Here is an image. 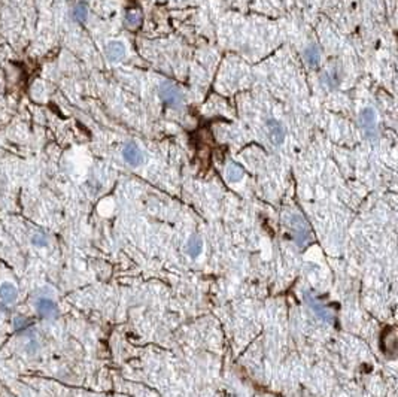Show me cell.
<instances>
[{
	"mask_svg": "<svg viewBox=\"0 0 398 397\" xmlns=\"http://www.w3.org/2000/svg\"><path fill=\"white\" fill-rule=\"evenodd\" d=\"M0 299L6 303H12L18 299V288L15 284L5 281L0 284Z\"/></svg>",
	"mask_w": 398,
	"mask_h": 397,
	"instance_id": "cell-8",
	"label": "cell"
},
{
	"mask_svg": "<svg viewBox=\"0 0 398 397\" xmlns=\"http://www.w3.org/2000/svg\"><path fill=\"white\" fill-rule=\"evenodd\" d=\"M304 57H306L308 63L310 66H318L319 64V51L316 46H310L306 51H304Z\"/></svg>",
	"mask_w": 398,
	"mask_h": 397,
	"instance_id": "cell-11",
	"label": "cell"
},
{
	"mask_svg": "<svg viewBox=\"0 0 398 397\" xmlns=\"http://www.w3.org/2000/svg\"><path fill=\"white\" fill-rule=\"evenodd\" d=\"M126 56V45L121 40H110L106 45V57L110 61H118Z\"/></svg>",
	"mask_w": 398,
	"mask_h": 397,
	"instance_id": "cell-6",
	"label": "cell"
},
{
	"mask_svg": "<svg viewBox=\"0 0 398 397\" xmlns=\"http://www.w3.org/2000/svg\"><path fill=\"white\" fill-rule=\"evenodd\" d=\"M158 96L160 99L169 106H181L183 102V95L182 91L173 85L172 82H163L158 87Z\"/></svg>",
	"mask_w": 398,
	"mask_h": 397,
	"instance_id": "cell-2",
	"label": "cell"
},
{
	"mask_svg": "<svg viewBox=\"0 0 398 397\" xmlns=\"http://www.w3.org/2000/svg\"><path fill=\"white\" fill-rule=\"evenodd\" d=\"M225 175L228 178V181L231 182H239L242 181V178L245 176V170L237 165V163H228L227 166V170H225Z\"/></svg>",
	"mask_w": 398,
	"mask_h": 397,
	"instance_id": "cell-9",
	"label": "cell"
},
{
	"mask_svg": "<svg viewBox=\"0 0 398 397\" xmlns=\"http://www.w3.org/2000/svg\"><path fill=\"white\" fill-rule=\"evenodd\" d=\"M36 311L42 318H53L57 314V305L51 299H39L36 302Z\"/></svg>",
	"mask_w": 398,
	"mask_h": 397,
	"instance_id": "cell-7",
	"label": "cell"
},
{
	"mask_svg": "<svg viewBox=\"0 0 398 397\" xmlns=\"http://www.w3.org/2000/svg\"><path fill=\"white\" fill-rule=\"evenodd\" d=\"M33 244L35 245H37V246H43V245H46V239L43 238V236H40V235H36V236H33Z\"/></svg>",
	"mask_w": 398,
	"mask_h": 397,
	"instance_id": "cell-14",
	"label": "cell"
},
{
	"mask_svg": "<svg viewBox=\"0 0 398 397\" xmlns=\"http://www.w3.org/2000/svg\"><path fill=\"white\" fill-rule=\"evenodd\" d=\"M73 15L78 21H85L87 19V15H88V8L85 3H78L75 6V11H73Z\"/></svg>",
	"mask_w": 398,
	"mask_h": 397,
	"instance_id": "cell-13",
	"label": "cell"
},
{
	"mask_svg": "<svg viewBox=\"0 0 398 397\" xmlns=\"http://www.w3.org/2000/svg\"><path fill=\"white\" fill-rule=\"evenodd\" d=\"M126 21H127L128 26L136 27V26H139V22L142 21V15H140L137 11H128L126 14Z\"/></svg>",
	"mask_w": 398,
	"mask_h": 397,
	"instance_id": "cell-12",
	"label": "cell"
},
{
	"mask_svg": "<svg viewBox=\"0 0 398 397\" xmlns=\"http://www.w3.org/2000/svg\"><path fill=\"white\" fill-rule=\"evenodd\" d=\"M266 132H267V137L270 139V142L273 145H280L285 139V132L284 127L279 121L276 120H269L266 123Z\"/></svg>",
	"mask_w": 398,
	"mask_h": 397,
	"instance_id": "cell-4",
	"label": "cell"
},
{
	"mask_svg": "<svg viewBox=\"0 0 398 397\" xmlns=\"http://www.w3.org/2000/svg\"><path fill=\"white\" fill-rule=\"evenodd\" d=\"M360 124L368 137L376 136V112L371 108H364L360 112Z\"/></svg>",
	"mask_w": 398,
	"mask_h": 397,
	"instance_id": "cell-3",
	"label": "cell"
},
{
	"mask_svg": "<svg viewBox=\"0 0 398 397\" xmlns=\"http://www.w3.org/2000/svg\"><path fill=\"white\" fill-rule=\"evenodd\" d=\"M123 157L131 166H140L144 163V154H142V151L139 150V147L134 145V144H127L124 147Z\"/></svg>",
	"mask_w": 398,
	"mask_h": 397,
	"instance_id": "cell-5",
	"label": "cell"
},
{
	"mask_svg": "<svg viewBox=\"0 0 398 397\" xmlns=\"http://www.w3.org/2000/svg\"><path fill=\"white\" fill-rule=\"evenodd\" d=\"M186 251L191 257H199L203 251V242L199 236H191L188 241V245H186Z\"/></svg>",
	"mask_w": 398,
	"mask_h": 397,
	"instance_id": "cell-10",
	"label": "cell"
},
{
	"mask_svg": "<svg viewBox=\"0 0 398 397\" xmlns=\"http://www.w3.org/2000/svg\"><path fill=\"white\" fill-rule=\"evenodd\" d=\"M287 223L291 228V233H292V236L295 239V242L303 246V245H306L310 239V230H309V226L308 223L304 221L300 215H288L287 217Z\"/></svg>",
	"mask_w": 398,
	"mask_h": 397,
	"instance_id": "cell-1",
	"label": "cell"
}]
</instances>
